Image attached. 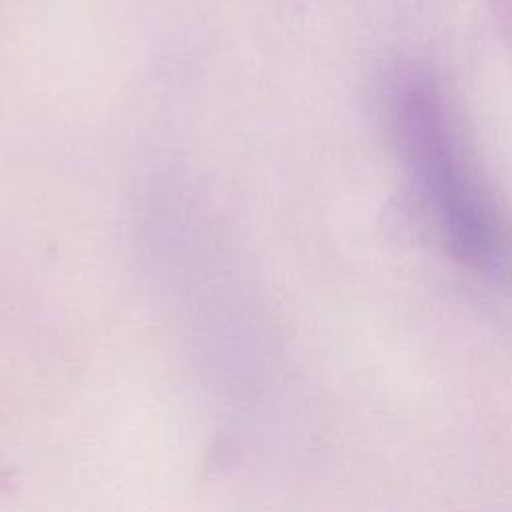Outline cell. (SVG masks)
<instances>
[{"mask_svg":"<svg viewBox=\"0 0 512 512\" xmlns=\"http://www.w3.org/2000/svg\"><path fill=\"white\" fill-rule=\"evenodd\" d=\"M384 100L402 164L446 250L486 280H510V226L466 156L436 80L398 66Z\"/></svg>","mask_w":512,"mask_h":512,"instance_id":"cell-1","label":"cell"}]
</instances>
